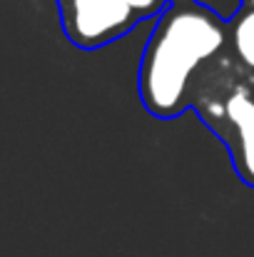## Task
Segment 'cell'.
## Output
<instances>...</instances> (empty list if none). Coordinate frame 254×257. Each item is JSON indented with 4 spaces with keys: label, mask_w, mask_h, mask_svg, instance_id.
Wrapping results in <instances>:
<instances>
[{
    "label": "cell",
    "mask_w": 254,
    "mask_h": 257,
    "mask_svg": "<svg viewBox=\"0 0 254 257\" xmlns=\"http://www.w3.org/2000/svg\"><path fill=\"white\" fill-rule=\"evenodd\" d=\"M227 43L224 20L197 3H172L160 15L140 65V97L157 117L187 107V87L194 70L212 60Z\"/></svg>",
    "instance_id": "1"
},
{
    "label": "cell",
    "mask_w": 254,
    "mask_h": 257,
    "mask_svg": "<svg viewBox=\"0 0 254 257\" xmlns=\"http://www.w3.org/2000/svg\"><path fill=\"white\" fill-rule=\"evenodd\" d=\"M197 110L227 145L242 182L254 187V80H232L224 92L202 97Z\"/></svg>",
    "instance_id": "2"
},
{
    "label": "cell",
    "mask_w": 254,
    "mask_h": 257,
    "mask_svg": "<svg viewBox=\"0 0 254 257\" xmlns=\"http://www.w3.org/2000/svg\"><path fill=\"white\" fill-rule=\"evenodd\" d=\"M135 20V13L122 0H68L65 25L70 38L83 45L95 48L115 35L125 33Z\"/></svg>",
    "instance_id": "3"
},
{
    "label": "cell",
    "mask_w": 254,
    "mask_h": 257,
    "mask_svg": "<svg viewBox=\"0 0 254 257\" xmlns=\"http://www.w3.org/2000/svg\"><path fill=\"white\" fill-rule=\"evenodd\" d=\"M229 40L237 63L247 70L254 73V10L242 8L232 23H229Z\"/></svg>",
    "instance_id": "4"
},
{
    "label": "cell",
    "mask_w": 254,
    "mask_h": 257,
    "mask_svg": "<svg viewBox=\"0 0 254 257\" xmlns=\"http://www.w3.org/2000/svg\"><path fill=\"white\" fill-rule=\"evenodd\" d=\"M122 3H125L135 15H137V13H140V15H150V13H157L165 0H122Z\"/></svg>",
    "instance_id": "5"
},
{
    "label": "cell",
    "mask_w": 254,
    "mask_h": 257,
    "mask_svg": "<svg viewBox=\"0 0 254 257\" xmlns=\"http://www.w3.org/2000/svg\"><path fill=\"white\" fill-rule=\"evenodd\" d=\"M242 8H249V10H254V0H242Z\"/></svg>",
    "instance_id": "6"
}]
</instances>
